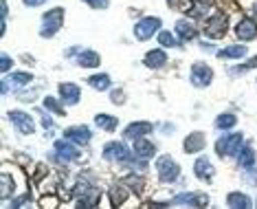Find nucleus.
I'll return each mask as SVG.
<instances>
[{
  "instance_id": "1",
  "label": "nucleus",
  "mask_w": 257,
  "mask_h": 209,
  "mask_svg": "<svg viewBox=\"0 0 257 209\" xmlns=\"http://www.w3.org/2000/svg\"><path fill=\"white\" fill-rule=\"evenodd\" d=\"M156 174H159V181L161 183L169 185V183H176L178 181L180 167H178V163L169 154H163V156H159V161H156Z\"/></svg>"
},
{
  "instance_id": "2",
  "label": "nucleus",
  "mask_w": 257,
  "mask_h": 209,
  "mask_svg": "<svg viewBox=\"0 0 257 209\" xmlns=\"http://www.w3.org/2000/svg\"><path fill=\"white\" fill-rule=\"evenodd\" d=\"M242 143H244V137L239 135V132H231V135H224L222 139H218V143H215V152L218 156H233V154H239V150H242Z\"/></svg>"
},
{
  "instance_id": "3",
  "label": "nucleus",
  "mask_w": 257,
  "mask_h": 209,
  "mask_svg": "<svg viewBox=\"0 0 257 209\" xmlns=\"http://www.w3.org/2000/svg\"><path fill=\"white\" fill-rule=\"evenodd\" d=\"M62 22H64V9L62 7L51 9L49 14H44V18H42V29H40V36H42V38H53L55 33L62 29Z\"/></svg>"
},
{
  "instance_id": "4",
  "label": "nucleus",
  "mask_w": 257,
  "mask_h": 209,
  "mask_svg": "<svg viewBox=\"0 0 257 209\" xmlns=\"http://www.w3.org/2000/svg\"><path fill=\"white\" fill-rule=\"evenodd\" d=\"M73 141H68V139H64V141H55V152L51 154V159H55L57 163H71V161H77L79 159V150L71 146Z\"/></svg>"
},
{
  "instance_id": "5",
  "label": "nucleus",
  "mask_w": 257,
  "mask_h": 209,
  "mask_svg": "<svg viewBox=\"0 0 257 209\" xmlns=\"http://www.w3.org/2000/svg\"><path fill=\"white\" fill-rule=\"evenodd\" d=\"M159 29H161V18L150 16V18H143V20H139L137 25H134V36H137V40L145 42V40H150L156 31H159Z\"/></svg>"
},
{
  "instance_id": "6",
  "label": "nucleus",
  "mask_w": 257,
  "mask_h": 209,
  "mask_svg": "<svg viewBox=\"0 0 257 209\" xmlns=\"http://www.w3.org/2000/svg\"><path fill=\"white\" fill-rule=\"evenodd\" d=\"M191 84L198 86V88H207L209 84L213 82V71L211 66H207L204 62H196L194 66H191Z\"/></svg>"
},
{
  "instance_id": "7",
  "label": "nucleus",
  "mask_w": 257,
  "mask_h": 209,
  "mask_svg": "<svg viewBox=\"0 0 257 209\" xmlns=\"http://www.w3.org/2000/svg\"><path fill=\"white\" fill-rule=\"evenodd\" d=\"M226 29H229L226 16L224 14H213L211 18L207 20V25H204V33H207V38L218 40V38H222L226 33Z\"/></svg>"
},
{
  "instance_id": "8",
  "label": "nucleus",
  "mask_w": 257,
  "mask_h": 209,
  "mask_svg": "<svg viewBox=\"0 0 257 209\" xmlns=\"http://www.w3.org/2000/svg\"><path fill=\"white\" fill-rule=\"evenodd\" d=\"M103 159L106 161H121V163H125V161H130V152H127V148L123 143L119 141H110L106 143V148H103Z\"/></svg>"
},
{
  "instance_id": "9",
  "label": "nucleus",
  "mask_w": 257,
  "mask_h": 209,
  "mask_svg": "<svg viewBox=\"0 0 257 209\" xmlns=\"http://www.w3.org/2000/svg\"><path fill=\"white\" fill-rule=\"evenodd\" d=\"M9 121L18 128L22 135H31V132L36 130V124H33L31 115L22 113V110H11V113H9Z\"/></svg>"
},
{
  "instance_id": "10",
  "label": "nucleus",
  "mask_w": 257,
  "mask_h": 209,
  "mask_svg": "<svg viewBox=\"0 0 257 209\" xmlns=\"http://www.w3.org/2000/svg\"><path fill=\"white\" fill-rule=\"evenodd\" d=\"M207 196L204 194H196V191H185V194L174 196L172 205H189V207H202L207 205Z\"/></svg>"
},
{
  "instance_id": "11",
  "label": "nucleus",
  "mask_w": 257,
  "mask_h": 209,
  "mask_svg": "<svg viewBox=\"0 0 257 209\" xmlns=\"http://www.w3.org/2000/svg\"><path fill=\"white\" fill-rule=\"evenodd\" d=\"M64 139L77 143V146H86V143L92 139V135H90V130L86 126H75V128H68V130H64Z\"/></svg>"
},
{
  "instance_id": "12",
  "label": "nucleus",
  "mask_w": 257,
  "mask_h": 209,
  "mask_svg": "<svg viewBox=\"0 0 257 209\" xmlns=\"http://www.w3.org/2000/svg\"><path fill=\"white\" fill-rule=\"evenodd\" d=\"M235 36L244 42H250V40L257 38V22H253L250 18H242L235 27Z\"/></svg>"
},
{
  "instance_id": "13",
  "label": "nucleus",
  "mask_w": 257,
  "mask_h": 209,
  "mask_svg": "<svg viewBox=\"0 0 257 209\" xmlns=\"http://www.w3.org/2000/svg\"><path fill=\"white\" fill-rule=\"evenodd\" d=\"M154 130V126L150 124V121H134L123 130V137L125 139H141L145 135H150V132Z\"/></svg>"
},
{
  "instance_id": "14",
  "label": "nucleus",
  "mask_w": 257,
  "mask_h": 209,
  "mask_svg": "<svg viewBox=\"0 0 257 209\" xmlns=\"http://www.w3.org/2000/svg\"><path fill=\"white\" fill-rule=\"evenodd\" d=\"M60 97L66 106H75L81 97V90L77 84H60Z\"/></svg>"
},
{
  "instance_id": "15",
  "label": "nucleus",
  "mask_w": 257,
  "mask_h": 209,
  "mask_svg": "<svg viewBox=\"0 0 257 209\" xmlns=\"http://www.w3.org/2000/svg\"><path fill=\"white\" fill-rule=\"evenodd\" d=\"M194 174L200 181H211L213 178V174H215V170H213V165H211V161L207 159V156H200V159L194 163Z\"/></svg>"
},
{
  "instance_id": "16",
  "label": "nucleus",
  "mask_w": 257,
  "mask_h": 209,
  "mask_svg": "<svg viewBox=\"0 0 257 209\" xmlns=\"http://www.w3.org/2000/svg\"><path fill=\"white\" fill-rule=\"evenodd\" d=\"M134 154L139 156V159H152V156L156 154V146L152 141H145V139H134Z\"/></svg>"
},
{
  "instance_id": "17",
  "label": "nucleus",
  "mask_w": 257,
  "mask_h": 209,
  "mask_svg": "<svg viewBox=\"0 0 257 209\" xmlns=\"http://www.w3.org/2000/svg\"><path fill=\"white\" fill-rule=\"evenodd\" d=\"M209 11H211V5H209V0H191L187 14H189V18L202 20V18H207Z\"/></svg>"
},
{
  "instance_id": "18",
  "label": "nucleus",
  "mask_w": 257,
  "mask_h": 209,
  "mask_svg": "<svg viewBox=\"0 0 257 209\" xmlns=\"http://www.w3.org/2000/svg\"><path fill=\"white\" fill-rule=\"evenodd\" d=\"M204 143H207V139H204L202 132H191V135L185 139V152L187 154L200 152V150L204 148Z\"/></svg>"
},
{
  "instance_id": "19",
  "label": "nucleus",
  "mask_w": 257,
  "mask_h": 209,
  "mask_svg": "<svg viewBox=\"0 0 257 209\" xmlns=\"http://www.w3.org/2000/svg\"><path fill=\"white\" fill-rule=\"evenodd\" d=\"M244 55H246V46L244 44H233V46H226V49L218 51L220 60H242Z\"/></svg>"
},
{
  "instance_id": "20",
  "label": "nucleus",
  "mask_w": 257,
  "mask_h": 209,
  "mask_svg": "<svg viewBox=\"0 0 257 209\" xmlns=\"http://www.w3.org/2000/svg\"><path fill=\"white\" fill-rule=\"evenodd\" d=\"M176 33H178V38L180 40H187V42H189V40H196V36H198V31H196V27L191 25L189 20H178L176 22Z\"/></svg>"
},
{
  "instance_id": "21",
  "label": "nucleus",
  "mask_w": 257,
  "mask_h": 209,
  "mask_svg": "<svg viewBox=\"0 0 257 209\" xmlns=\"http://www.w3.org/2000/svg\"><path fill=\"white\" fill-rule=\"evenodd\" d=\"M143 62H145V66H148V68H161V66H165L167 55H165V51L154 49V51H150V53L145 55Z\"/></svg>"
},
{
  "instance_id": "22",
  "label": "nucleus",
  "mask_w": 257,
  "mask_h": 209,
  "mask_svg": "<svg viewBox=\"0 0 257 209\" xmlns=\"http://www.w3.org/2000/svg\"><path fill=\"white\" fill-rule=\"evenodd\" d=\"M237 163L239 167H244V170H253L257 159H255V150L253 148H242L237 154Z\"/></svg>"
},
{
  "instance_id": "23",
  "label": "nucleus",
  "mask_w": 257,
  "mask_h": 209,
  "mask_svg": "<svg viewBox=\"0 0 257 209\" xmlns=\"http://www.w3.org/2000/svg\"><path fill=\"white\" fill-rule=\"evenodd\" d=\"M77 64L84 68H97L99 64H101V57H99L95 51H81L77 57Z\"/></svg>"
},
{
  "instance_id": "24",
  "label": "nucleus",
  "mask_w": 257,
  "mask_h": 209,
  "mask_svg": "<svg viewBox=\"0 0 257 209\" xmlns=\"http://www.w3.org/2000/svg\"><path fill=\"white\" fill-rule=\"evenodd\" d=\"M226 205L233 207V209H248L250 200H248L246 194H242V191H231L229 198H226Z\"/></svg>"
},
{
  "instance_id": "25",
  "label": "nucleus",
  "mask_w": 257,
  "mask_h": 209,
  "mask_svg": "<svg viewBox=\"0 0 257 209\" xmlns=\"http://www.w3.org/2000/svg\"><path fill=\"white\" fill-rule=\"evenodd\" d=\"M95 124L99 128H103L106 132H114L116 126H119V121H116V117H110V115H97L95 117Z\"/></svg>"
},
{
  "instance_id": "26",
  "label": "nucleus",
  "mask_w": 257,
  "mask_h": 209,
  "mask_svg": "<svg viewBox=\"0 0 257 209\" xmlns=\"http://www.w3.org/2000/svg\"><path fill=\"white\" fill-rule=\"evenodd\" d=\"M235 124H237V117L235 115H231V113L220 115V117L215 119V128H218V130H231Z\"/></svg>"
},
{
  "instance_id": "27",
  "label": "nucleus",
  "mask_w": 257,
  "mask_h": 209,
  "mask_svg": "<svg viewBox=\"0 0 257 209\" xmlns=\"http://www.w3.org/2000/svg\"><path fill=\"white\" fill-rule=\"evenodd\" d=\"M88 84H90L95 90H106V88H110V77H108L106 73H101V75H92V77L88 79Z\"/></svg>"
},
{
  "instance_id": "28",
  "label": "nucleus",
  "mask_w": 257,
  "mask_h": 209,
  "mask_svg": "<svg viewBox=\"0 0 257 209\" xmlns=\"http://www.w3.org/2000/svg\"><path fill=\"white\" fill-rule=\"evenodd\" d=\"M44 108L51 110V113H55V115H64V113H66V110L62 108V103L57 101L55 97H46V99H44Z\"/></svg>"
},
{
  "instance_id": "29",
  "label": "nucleus",
  "mask_w": 257,
  "mask_h": 209,
  "mask_svg": "<svg viewBox=\"0 0 257 209\" xmlns=\"http://www.w3.org/2000/svg\"><path fill=\"white\" fill-rule=\"evenodd\" d=\"M110 196H112V200L114 202H123L127 198V189H125V185H114L112 189H110Z\"/></svg>"
},
{
  "instance_id": "30",
  "label": "nucleus",
  "mask_w": 257,
  "mask_h": 209,
  "mask_svg": "<svg viewBox=\"0 0 257 209\" xmlns=\"http://www.w3.org/2000/svg\"><path fill=\"white\" fill-rule=\"evenodd\" d=\"M31 77H33V75H29L25 71H22V73H14V75H11V84H14V86H25V84L31 82Z\"/></svg>"
},
{
  "instance_id": "31",
  "label": "nucleus",
  "mask_w": 257,
  "mask_h": 209,
  "mask_svg": "<svg viewBox=\"0 0 257 209\" xmlns=\"http://www.w3.org/2000/svg\"><path fill=\"white\" fill-rule=\"evenodd\" d=\"M159 42L163 46H178V40L172 36V31H161L159 33Z\"/></svg>"
},
{
  "instance_id": "32",
  "label": "nucleus",
  "mask_w": 257,
  "mask_h": 209,
  "mask_svg": "<svg viewBox=\"0 0 257 209\" xmlns=\"http://www.w3.org/2000/svg\"><path fill=\"white\" fill-rule=\"evenodd\" d=\"M257 66V57L255 60H250V62H246V64H239V66H233L231 68V75H242V73H246V71H250V68H255Z\"/></svg>"
},
{
  "instance_id": "33",
  "label": "nucleus",
  "mask_w": 257,
  "mask_h": 209,
  "mask_svg": "<svg viewBox=\"0 0 257 209\" xmlns=\"http://www.w3.org/2000/svg\"><path fill=\"white\" fill-rule=\"evenodd\" d=\"M11 185H14V181H11L7 174H3V183H0V196H3V200H5V198H9V194H11Z\"/></svg>"
},
{
  "instance_id": "34",
  "label": "nucleus",
  "mask_w": 257,
  "mask_h": 209,
  "mask_svg": "<svg viewBox=\"0 0 257 209\" xmlns=\"http://www.w3.org/2000/svg\"><path fill=\"white\" fill-rule=\"evenodd\" d=\"M11 66H14V62H11V57L7 53H3V57H0V73H9Z\"/></svg>"
},
{
  "instance_id": "35",
  "label": "nucleus",
  "mask_w": 257,
  "mask_h": 209,
  "mask_svg": "<svg viewBox=\"0 0 257 209\" xmlns=\"http://www.w3.org/2000/svg\"><path fill=\"white\" fill-rule=\"evenodd\" d=\"M92 9H108V0H84Z\"/></svg>"
},
{
  "instance_id": "36",
  "label": "nucleus",
  "mask_w": 257,
  "mask_h": 209,
  "mask_svg": "<svg viewBox=\"0 0 257 209\" xmlns=\"http://www.w3.org/2000/svg\"><path fill=\"white\" fill-rule=\"evenodd\" d=\"M112 101H114V103H123V101H125L123 90H119V88H116V90L112 92Z\"/></svg>"
},
{
  "instance_id": "37",
  "label": "nucleus",
  "mask_w": 257,
  "mask_h": 209,
  "mask_svg": "<svg viewBox=\"0 0 257 209\" xmlns=\"http://www.w3.org/2000/svg\"><path fill=\"white\" fill-rule=\"evenodd\" d=\"M42 124H44L46 130H51V128H53V119H51L49 115H44V113H42Z\"/></svg>"
},
{
  "instance_id": "38",
  "label": "nucleus",
  "mask_w": 257,
  "mask_h": 209,
  "mask_svg": "<svg viewBox=\"0 0 257 209\" xmlns=\"http://www.w3.org/2000/svg\"><path fill=\"white\" fill-rule=\"evenodd\" d=\"M46 0H25L27 7H40V5H44Z\"/></svg>"
},
{
  "instance_id": "39",
  "label": "nucleus",
  "mask_w": 257,
  "mask_h": 209,
  "mask_svg": "<svg viewBox=\"0 0 257 209\" xmlns=\"http://www.w3.org/2000/svg\"><path fill=\"white\" fill-rule=\"evenodd\" d=\"M255 5H257V3H255ZM255 14H257V7H255Z\"/></svg>"
}]
</instances>
